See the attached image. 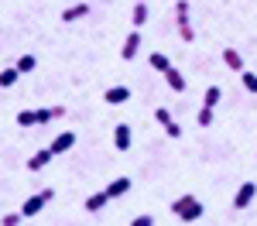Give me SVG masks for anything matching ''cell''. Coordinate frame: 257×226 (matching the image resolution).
I'll return each mask as SVG.
<instances>
[{"label":"cell","mask_w":257,"mask_h":226,"mask_svg":"<svg viewBox=\"0 0 257 226\" xmlns=\"http://www.w3.org/2000/svg\"><path fill=\"white\" fill-rule=\"evenodd\" d=\"M257 199V182H243L233 195V209H247V205Z\"/></svg>","instance_id":"obj_6"},{"label":"cell","mask_w":257,"mask_h":226,"mask_svg":"<svg viewBox=\"0 0 257 226\" xmlns=\"http://www.w3.org/2000/svg\"><path fill=\"white\" fill-rule=\"evenodd\" d=\"M202 202H199L196 195H178V199H172V216H178L182 223H196V219H202Z\"/></svg>","instance_id":"obj_1"},{"label":"cell","mask_w":257,"mask_h":226,"mask_svg":"<svg viewBox=\"0 0 257 226\" xmlns=\"http://www.w3.org/2000/svg\"><path fill=\"white\" fill-rule=\"evenodd\" d=\"M21 219H24V216H21V212H7V216H4V219H0V226H18Z\"/></svg>","instance_id":"obj_25"},{"label":"cell","mask_w":257,"mask_h":226,"mask_svg":"<svg viewBox=\"0 0 257 226\" xmlns=\"http://www.w3.org/2000/svg\"><path fill=\"white\" fill-rule=\"evenodd\" d=\"M240 79H243V89L257 96V72H240Z\"/></svg>","instance_id":"obj_22"},{"label":"cell","mask_w":257,"mask_h":226,"mask_svg":"<svg viewBox=\"0 0 257 226\" xmlns=\"http://www.w3.org/2000/svg\"><path fill=\"white\" fill-rule=\"evenodd\" d=\"M65 117V106H48V110H21L18 113V123L21 127H41V123H52Z\"/></svg>","instance_id":"obj_2"},{"label":"cell","mask_w":257,"mask_h":226,"mask_svg":"<svg viewBox=\"0 0 257 226\" xmlns=\"http://www.w3.org/2000/svg\"><path fill=\"white\" fill-rule=\"evenodd\" d=\"M18 65H11V69H4V72H0V86H14V82H18Z\"/></svg>","instance_id":"obj_21"},{"label":"cell","mask_w":257,"mask_h":226,"mask_svg":"<svg viewBox=\"0 0 257 226\" xmlns=\"http://www.w3.org/2000/svg\"><path fill=\"white\" fill-rule=\"evenodd\" d=\"M103 100L110 103V106H120V103L131 100V89H127V86H110V89L103 93Z\"/></svg>","instance_id":"obj_10"},{"label":"cell","mask_w":257,"mask_h":226,"mask_svg":"<svg viewBox=\"0 0 257 226\" xmlns=\"http://www.w3.org/2000/svg\"><path fill=\"white\" fill-rule=\"evenodd\" d=\"M127 192H131V178H123V175L106 185V195H110V199H120V195H127Z\"/></svg>","instance_id":"obj_13"},{"label":"cell","mask_w":257,"mask_h":226,"mask_svg":"<svg viewBox=\"0 0 257 226\" xmlns=\"http://www.w3.org/2000/svg\"><path fill=\"white\" fill-rule=\"evenodd\" d=\"M52 158H55V154H52V147H45V151H38V154H31V158H28V171H41Z\"/></svg>","instance_id":"obj_12"},{"label":"cell","mask_w":257,"mask_h":226,"mask_svg":"<svg viewBox=\"0 0 257 226\" xmlns=\"http://www.w3.org/2000/svg\"><path fill=\"white\" fill-rule=\"evenodd\" d=\"M72 144H76V134H72V130H62L59 137L52 141V154H65Z\"/></svg>","instance_id":"obj_11"},{"label":"cell","mask_w":257,"mask_h":226,"mask_svg":"<svg viewBox=\"0 0 257 226\" xmlns=\"http://www.w3.org/2000/svg\"><path fill=\"white\" fill-rule=\"evenodd\" d=\"M35 69H38V59H35V55H21L18 59V72L21 76H24V72H35Z\"/></svg>","instance_id":"obj_20"},{"label":"cell","mask_w":257,"mask_h":226,"mask_svg":"<svg viewBox=\"0 0 257 226\" xmlns=\"http://www.w3.org/2000/svg\"><path fill=\"white\" fill-rule=\"evenodd\" d=\"M89 14H93V4H72V7L62 11V21L72 24V21H82V18H89Z\"/></svg>","instance_id":"obj_9"},{"label":"cell","mask_w":257,"mask_h":226,"mask_svg":"<svg viewBox=\"0 0 257 226\" xmlns=\"http://www.w3.org/2000/svg\"><path fill=\"white\" fill-rule=\"evenodd\" d=\"M165 82H168V86H172V89H175V93H185V76H182V72H178L175 65H172V69H168V72H165Z\"/></svg>","instance_id":"obj_16"},{"label":"cell","mask_w":257,"mask_h":226,"mask_svg":"<svg viewBox=\"0 0 257 226\" xmlns=\"http://www.w3.org/2000/svg\"><path fill=\"white\" fill-rule=\"evenodd\" d=\"M196 120H199V127H213V110H209V106H202V110L196 113Z\"/></svg>","instance_id":"obj_23"},{"label":"cell","mask_w":257,"mask_h":226,"mask_svg":"<svg viewBox=\"0 0 257 226\" xmlns=\"http://www.w3.org/2000/svg\"><path fill=\"white\" fill-rule=\"evenodd\" d=\"M219 100H223V89H219V86H209V89H206V96H202V106L216 110V106H219Z\"/></svg>","instance_id":"obj_19"},{"label":"cell","mask_w":257,"mask_h":226,"mask_svg":"<svg viewBox=\"0 0 257 226\" xmlns=\"http://www.w3.org/2000/svg\"><path fill=\"white\" fill-rule=\"evenodd\" d=\"M106 202H110V195H106V188H103V192H93V195L82 202V209H86V212H99Z\"/></svg>","instance_id":"obj_14"},{"label":"cell","mask_w":257,"mask_h":226,"mask_svg":"<svg viewBox=\"0 0 257 226\" xmlns=\"http://www.w3.org/2000/svg\"><path fill=\"white\" fill-rule=\"evenodd\" d=\"M52 199H55V188H41V192H35V195H31L28 202L21 205V216H24V219L38 216V212H41V209H45L48 202H52Z\"/></svg>","instance_id":"obj_4"},{"label":"cell","mask_w":257,"mask_h":226,"mask_svg":"<svg viewBox=\"0 0 257 226\" xmlns=\"http://www.w3.org/2000/svg\"><path fill=\"white\" fill-rule=\"evenodd\" d=\"M131 21H134V28H144V24H148V0H134V14H131Z\"/></svg>","instance_id":"obj_15"},{"label":"cell","mask_w":257,"mask_h":226,"mask_svg":"<svg viewBox=\"0 0 257 226\" xmlns=\"http://www.w3.org/2000/svg\"><path fill=\"white\" fill-rule=\"evenodd\" d=\"M223 62H226L233 72H243V59H240L237 48H223Z\"/></svg>","instance_id":"obj_17"},{"label":"cell","mask_w":257,"mask_h":226,"mask_svg":"<svg viewBox=\"0 0 257 226\" xmlns=\"http://www.w3.org/2000/svg\"><path fill=\"white\" fill-rule=\"evenodd\" d=\"M148 65H151L155 72H168V69H172L168 55H161V52H151V55H148Z\"/></svg>","instance_id":"obj_18"},{"label":"cell","mask_w":257,"mask_h":226,"mask_svg":"<svg viewBox=\"0 0 257 226\" xmlns=\"http://www.w3.org/2000/svg\"><path fill=\"white\" fill-rule=\"evenodd\" d=\"M155 120L161 123V130H165L168 137H182V127H178V120L168 113V110H165V106H158V110H155Z\"/></svg>","instance_id":"obj_5"},{"label":"cell","mask_w":257,"mask_h":226,"mask_svg":"<svg viewBox=\"0 0 257 226\" xmlns=\"http://www.w3.org/2000/svg\"><path fill=\"white\" fill-rule=\"evenodd\" d=\"M113 144H117V151H131V144H134L131 123H117V127H113Z\"/></svg>","instance_id":"obj_8"},{"label":"cell","mask_w":257,"mask_h":226,"mask_svg":"<svg viewBox=\"0 0 257 226\" xmlns=\"http://www.w3.org/2000/svg\"><path fill=\"white\" fill-rule=\"evenodd\" d=\"M175 31L185 45L196 41V31H192V21H189V0H178L175 4Z\"/></svg>","instance_id":"obj_3"},{"label":"cell","mask_w":257,"mask_h":226,"mask_svg":"<svg viewBox=\"0 0 257 226\" xmlns=\"http://www.w3.org/2000/svg\"><path fill=\"white\" fill-rule=\"evenodd\" d=\"M131 226H155V216H151V212H141V216H134Z\"/></svg>","instance_id":"obj_24"},{"label":"cell","mask_w":257,"mask_h":226,"mask_svg":"<svg viewBox=\"0 0 257 226\" xmlns=\"http://www.w3.org/2000/svg\"><path fill=\"white\" fill-rule=\"evenodd\" d=\"M138 52H141V28H134V31H131L127 38H123V48H120V59H123V62H131L134 55H138Z\"/></svg>","instance_id":"obj_7"}]
</instances>
